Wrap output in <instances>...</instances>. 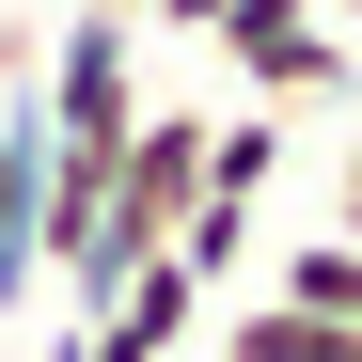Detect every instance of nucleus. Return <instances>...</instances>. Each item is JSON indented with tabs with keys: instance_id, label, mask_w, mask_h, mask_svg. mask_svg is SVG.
Here are the masks:
<instances>
[{
	"instance_id": "obj_10",
	"label": "nucleus",
	"mask_w": 362,
	"mask_h": 362,
	"mask_svg": "<svg viewBox=\"0 0 362 362\" xmlns=\"http://www.w3.org/2000/svg\"><path fill=\"white\" fill-rule=\"evenodd\" d=\"M315 16H362V0H315Z\"/></svg>"
},
{
	"instance_id": "obj_4",
	"label": "nucleus",
	"mask_w": 362,
	"mask_h": 362,
	"mask_svg": "<svg viewBox=\"0 0 362 362\" xmlns=\"http://www.w3.org/2000/svg\"><path fill=\"white\" fill-rule=\"evenodd\" d=\"M32 158H47V110L32 95H0V299H32Z\"/></svg>"
},
{
	"instance_id": "obj_8",
	"label": "nucleus",
	"mask_w": 362,
	"mask_h": 362,
	"mask_svg": "<svg viewBox=\"0 0 362 362\" xmlns=\"http://www.w3.org/2000/svg\"><path fill=\"white\" fill-rule=\"evenodd\" d=\"M331 236H362V127H346V173H331Z\"/></svg>"
},
{
	"instance_id": "obj_1",
	"label": "nucleus",
	"mask_w": 362,
	"mask_h": 362,
	"mask_svg": "<svg viewBox=\"0 0 362 362\" xmlns=\"http://www.w3.org/2000/svg\"><path fill=\"white\" fill-rule=\"evenodd\" d=\"M32 110H47V142H64V158H127V127H142V64H127V32H110V16H64V32H47Z\"/></svg>"
},
{
	"instance_id": "obj_5",
	"label": "nucleus",
	"mask_w": 362,
	"mask_h": 362,
	"mask_svg": "<svg viewBox=\"0 0 362 362\" xmlns=\"http://www.w3.org/2000/svg\"><path fill=\"white\" fill-rule=\"evenodd\" d=\"M268 173H284V110L252 95V110L205 127V189H221V205H268Z\"/></svg>"
},
{
	"instance_id": "obj_2",
	"label": "nucleus",
	"mask_w": 362,
	"mask_h": 362,
	"mask_svg": "<svg viewBox=\"0 0 362 362\" xmlns=\"http://www.w3.org/2000/svg\"><path fill=\"white\" fill-rule=\"evenodd\" d=\"M221 64H236V95H268V110L346 95V16H315V0H236V16H221Z\"/></svg>"
},
{
	"instance_id": "obj_6",
	"label": "nucleus",
	"mask_w": 362,
	"mask_h": 362,
	"mask_svg": "<svg viewBox=\"0 0 362 362\" xmlns=\"http://www.w3.org/2000/svg\"><path fill=\"white\" fill-rule=\"evenodd\" d=\"M268 299H299V315H362V236H299V252L268 268Z\"/></svg>"
},
{
	"instance_id": "obj_7",
	"label": "nucleus",
	"mask_w": 362,
	"mask_h": 362,
	"mask_svg": "<svg viewBox=\"0 0 362 362\" xmlns=\"http://www.w3.org/2000/svg\"><path fill=\"white\" fill-rule=\"evenodd\" d=\"M173 268H189V284H205V299H221V284H236V268H252V205H221V189H205V205H189V221H173Z\"/></svg>"
},
{
	"instance_id": "obj_3",
	"label": "nucleus",
	"mask_w": 362,
	"mask_h": 362,
	"mask_svg": "<svg viewBox=\"0 0 362 362\" xmlns=\"http://www.w3.org/2000/svg\"><path fill=\"white\" fill-rule=\"evenodd\" d=\"M221 362H362V315H299V299H236Z\"/></svg>"
},
{
	"instance_id": "obj_9",
	"label": "nucleus",
	"mask_w": 362,
	"mask_h": 362,
	"mask_svg": "<svg viewBox=\"0 0 362 362\" xmlns=\"http://www.w3.org/2000/svg\"><path fill=\"white\" fill-rule=\"evenodd\" d=\"M79 16H110V32H142V16H158V0H79Z\"/></svg>"
}]
</instances>
